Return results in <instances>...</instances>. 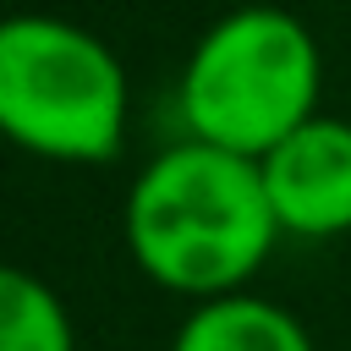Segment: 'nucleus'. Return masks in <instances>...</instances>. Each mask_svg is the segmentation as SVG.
Instances as JSON below:
<instances>
[{
    "instance_id": "nucleus-1",
    "label": "nucleus",
    "mask_w": 351,
    "mask_h": 351,
    "mask_svg": "<svg viewBox=\"0 0 351 351\" xmlns=\"http://www.w3.org/2000/svg\"><path fill=\"white\" fill-rule=\"evenodd\" d=\"M280 219L263 165L214 143H176L143 165L126 197V247L148 280L181 296H230L274 247Z\"/></svg>"
},
{
    "instance_id": "nucleus-2",
    "label": "nucleus",
    "mask_w": 351,
    "mask_h": 351,
    "mask_svg": "<svg viewBox=\"0 0 351 351\" xmlns=\"http://www.w3.org/2000/svg\"><path fill=\"white\" fill-rule=\"evenodd\" d=\"M318 82L324 60L307 22L280 5H241L186 55L181 121L197 143L263 159L318 115Z\"/></svg>"
},
{
    "instance_id": "nucleus-3",
    "label": "nucleus",
    "mask_w": 351,
    "mask_h": 351,
    "mask_svg": "<svg viewBox=\"0 0 351 351\" xmlns=\"http://www.w3.org/2000/svg\"><path fill=\"white\" fill-rule=\"evenodd\" d=\"M0 126L27 154L104 165L126 137V71L66 16H11L0 27Z\"/></svg>"
},
{
    "instance_id": "nucleus-4",
    "label": "nucleus",
    "mask_w": 351,
    "mask_h": 351,
    "mask_svg": "<svg viewBox=\"0 0 351 351\" xmlns=\"http://www.w3.org/2000/svg\"><path fill=\"white\" fill-rule=\"evenodd\" d=\"M258 165L280 230L313 241L351 230V121L313 115L285 143H274Z\"/></svg>"
},
{
    "instance_id": "nucleus-5",
    "label": "nucleus",
    "mask_w": 351,
    "mask_h": 351,
    "mask_svg": "<svg viewBox=\"0 0 351 351\" xmlns=\"http://www.w3.org/2000/svg\"><path fill=\"white\" fill-rule=\"evenodd\" d=\"M170 351H313L307 329L263 302V296H208L181 329Z\"/></svg>"
},
{
    "instance_id": "nucleus-6",
    "label": "nucleus",
    "mask_w": 351,
    "mask_h": 351,
    "mask_svg": "<svg viewBox=\"0 0 351 351\" xmlns=\"http://www.w3.org/2000/svg\"><path fill=\"white\" fill-rule=\"evenodd\" d=\"M0 351H71V318L60 296L27 269L0 274Z\"/></svg>"
}]
</instances>
